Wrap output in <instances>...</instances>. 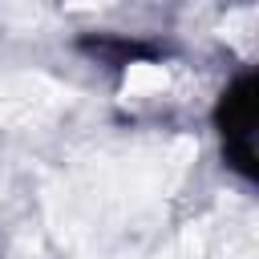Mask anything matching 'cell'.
Here are the masks:
<instances>
[{
	"instance_id": "1",
	"label": "cell",
	"mask_w": 259,
	"mask_h": 259,
	"mask_svg": "<svg viewBox=\"0 0 259 259\" xmlns=\"http://www.w3.org/2000/svg\"><path fill=\"white\" fill-rule=\"evenodd\" d=\"M219 134H223V150L231 158V166H239L243 174H255V121H259V101H255V77L243 73L219 101Z\"/></svg>"
}]
</instances>
